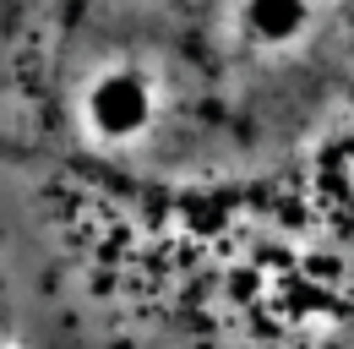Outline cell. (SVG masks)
Wrapping results in <instances>:
<instances>
[{"instance_id": "6da1fadb", "label": "cell", "mask_w": 354, "mask_h": 349, "mask_svg": "<svg viewBox=\"0 0 354 349\" xmlns=\"http://www.w3.org/2000/svg\"><path fill=\"white\" fill-rule=\"evenodd\" d=\"M0 349H354V0H0Z\"/></svg>"}]
</instances>
